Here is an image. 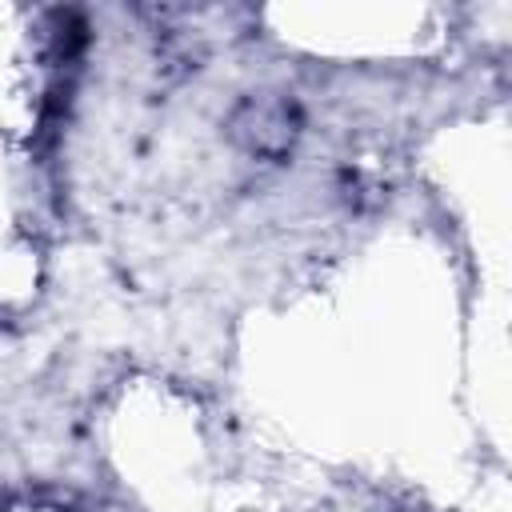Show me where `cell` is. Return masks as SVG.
Wrapping results in <instances>:
<instances>
[{
	"label": "cell",
	"mask_w": 512,
	"mask_h": 512,
	"mask_svg": "<svg viewBox=\"0 0 512 512\" xmlns=\"http://www.w3.org/2000/svg\"><path fill=\"white\" fill-rule=\"evenodd\" d=\"M228 140L256 160H288L304 136V112L288 92H248L232 104L228 120Z\"/></svg>",
	"instance_id": "6da1fadb"
}]
</instances>
